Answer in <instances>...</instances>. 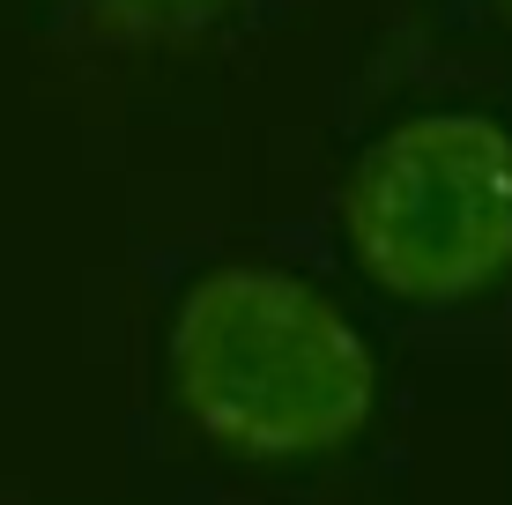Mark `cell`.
Masks as SVG:
<instances>
[{
    "instance_id": "2",
    "label": "cell",
    "mask_w": 512,
    "mask_h": 505,
    "mask_svg": "<svg viewBox=\"0 0 512 505\" xmlns=\"http://www.w3.org/2000/svg\"><path fill=\"white\" fill-rule=\"evenodd\" d=\"M342 238L401 305H461L512 268V134L483 112H416L357 156Z\"/></svg>"
},
{
    "instance_id": "1",
    "label": "cell",
    "mask_w": 512,
    "mask_h": 505,
    "mask_svg": "<svg viewBox=\"0 0 512 505\" xmlns=\"http://www.w3.org/2000/svg\"><path fill=\"white\" fill-rule=\"evenodd\" d=\"M164 387L201 446L253 468L342 454L379 416V357L327 290L223 260L171 305Z\"/></svg>"
}]
</instances>
